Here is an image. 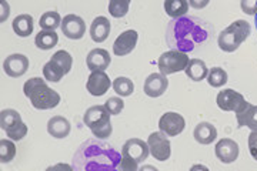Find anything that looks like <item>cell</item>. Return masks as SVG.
Instances as JSON below:
<instances>
[{
  "mask_svg": "<svg viewBox=\"0 0 257 171\" xmlns=\"http://www.w3.org/2000/svg\"><path fill=\"white\" fill-rule=\"evenodd\" d=\"M110 79L103 70L92 72L87 81H86V89L94 97H100L103 94H106V91H109V89H110Z\"/></svg>",
  "mask_w": 257,
  "mask_h": 171,
  "instance_id": "obj_14",
  "label": "cell"
},
{
  "mask_svg": "<svg viewBox=\"0 0 257 171\" xmlns=\"http://www.w3.org/2000/svg\"><path fill=\"white\" fill-rule=\"evenodd\" d=\"M216 103L223 111H233V113H239L240 110H243L247 104L243 94H240L239 91L233 90V89H224L219 91Z\"/></svg>",
  "mask_w": 257,
  "mask_h": 171,
  "instance_id": "obj_10",
  "label": "cell"
},
{
  "mask_svg": "<svg viewBox=\"0 0 257 171\" xmlns=\"http://www.w3.org/2000/svg\"><path fill=\"white\" fill-rule=\"evenodd\" d=\"M59 43V35L55 30H40L36 35L35 45L40 50H50Z\"/></svg>",
  "mask_w": 257,
  "mask_h": 171,
  "instance_id": "obj_27",
  "label": "cell"
},
{
  "mask_svg": "<svg viewBox=\"0 0 257 171\" xmlns=\"http://www.w3.org/2000/svg\"><path fill=\"white\" fill-rule=\"evenodd\" d=\"M28 131V126H26L25 123H22V124H19L18 127L12 128L9 131H6V135L9 137L10 140H13V141H20V140H23V137H26Z\"/></svg>",
  "mask_w": 257,
  "mask_h": 171,
  "instance_id": "obj_34",
  "label": "cell"
},
{
  "mask_svg": "<svg viewBox=\"0 0 257 171\" xmlns=\"http://www.w3.org/2000/svg\"><path fill=\"white\" fill-rule=\"evenodd\" d=\"M229 80V76L224 69L221 67H213L209 70V74H207V83L210 84L211 87L214 89H219L221 86H224Z\"/></svg>",
  "mask_w": 257,
  "mask_h": 171,
  "instance_id": "obj_30",
  "label": "cell"
},
{
  "mask_svg": "<svg viewBox=\"0 0 257 171\" xmlns=\"http://www.w3.org/2000/svg\"><path fill=\"white\" fill-rule=\"evenodd\" d=\"M189 62H190V59H189L187 53L173 49V50L165 52L159 57L157 66H159V70H160L162 74L169 76V74L183 72L184 69L187 67Z\"/></svg>",
  "mask_w": 257,
  "mask_h": 171,
  "instance_id": "obj_8",
  "label": "cell"
},
{
  "mask_svg": "<svg viewBox=\"0 0 257 171\" xmlns=\"http://www.w3.org/2000/svg\"><path fill=\"white\" fill-rule=\"evenodd\" d=\"M22 116L18 110H13V108H5L0 111V127L2 130L6 133L12 128L18 127L19 124H22Z\"/></svg>",
  "mask_w": 257,
  "mask_h": 171,
  "instance_id": "obj_25",
  "label": "cell"
},
{
  "mask_svg": "<svg viewBox=\"0 0 257 171\" xmlns=\"http://www.w3.org/2000/svg\"><path fill=\"white\" fill-rule=\"evenodd\" d=\"M240 6L243 13L248 16H256L257 15V0H240Z\"/></svg>",
  "mask_w": 257,
  "mask_h": 171,
  "instance_id": "obj_35",
  "label": "cell"
},
{
  "mask_svg": "<svg viewBox=\"0 0 257 171\" xmlns=\"http://www.w3.org/2000/svg\"><path fill=\"white\" fill-rule=\"evenodd\" d=\"M209 3H210V0H189V5L196 10L204 9Z\"/></svg>",
  "mask_w": 257,
  "mask_h": 171,
  "instance_id": "obj_37",
  "label": "cell"
},
{
  "mask_svg": "<svg viewBox=\"0 0 257 171\" xmlns=\"http://www.w3.org/2000/svg\"><path fill=\"white\" fill-rule=\"evenodd\" d=\"M150 148L147 141L140 138H130L121 147V161L120 170L138 171L140 162L147 160Z\"/></svg>",
  "mask_w": 257,
  "mask_h": 171,
  "instance_id": "obj_6",
  "label": "cell"
},
{
  "mask_svg": "<svg viewBox=\"0 0 257 171\" xmlns=\"http://www.w3.org/2000/svg\"><path fill=\"white\" fill-rule=\"evenodd\" d=\"M111 87H113L114 93L119 94L120 97H128L135 91V84L127 77H117L111 83Z\"/></svg>",
  "mask_w": 257,
  "mask_h": 171,
  "instance_id": "obj_29",
  "label": "cell"
},
{
  "mask_svg": "<svg viewBox=\"0 0 257 171\" xmlns=\"http://www.w3.org/2000/svg\"><path fill=\"white\" fill-rule=\"evenodd\" d=\"M39 26L42 30H56L59 26H62V18L57 12H46L40 16Z\"/></svg>",
  "mask_w": 257,
  "mask_h": 171,
  "instance_id": "obj_28",
  "label": "cell"
},
{
  "mask_svg": "<svg viewBox=\"0 0 257 171\" xmlns=\"http://www.w3.org/2000/svg\"><path fill=\"white\" fill-rule=\"evenodd\" d=\"M193 137H194V140L199 144L209 145L217 138V130H216V127L213 126L211 123L202 121V123H199L197 126L194 127Z\"/></svg>",
  "mask_w": 257,
  "mask_h": 171,
  "instance_id": "obj_19",
  "label": "cell"
},
{
  "mask_svg": "<svg viewBox=\"0 0 257 171\" xmlns=\"http://www.w3.org/2000/svg\"><path fill=\"white\" fill-rule=\"evenodd\" d=\"M73 66V57L66 50L56 52L52 59L43 66V76L47 81L59 83L66 74L72 70Z\"/></svg>",
  "mask_w": 257,
  "mask_h": 171,
  "instance_id": "obj_7",
  "label": "cell"
},
{
  "mask_svg": "<svg viewBox=\"0 0 257 171\" xmlns=\"http://www.w3.org/2000/svg\"><path fill=\"white\" fill-rule=\"evenodd\" d=\"M139 35L136 30H126L123 32L121 35L117 36V39L114 40L113 43V53L119 57H123V56H127L130 54L135 47L138 45Z\"/></svg>",
  "mask_w": 257,
  "mask_h": 171,
  "instance_id": "obj_15",
  "label": "cell"
},
{
  "mask_svg": "<svg viewBox=\"0 0 257 171\" xmlns=\"http://www.w3.org/2000/svg\"><path fill=\"white\" fill-rule=\"evenodd\" d=\"M237 127H247L250 130H257V106L248 103L243 110L236 113Z\"/></svg>",
  "mask_w": 257,
  "mask_h": 171,
  "instance_id": "obj_22",
  "label": "cell"
},
{
  "mask_svg": "<svg viewBox=\"0 0 257 171\" xmlns=\"http://www.w3.org/2000/svg\"><path fill=\"white\" fill-rule=\"evenodd\" d=\"M214 153H216V157L223 164L234 162L239 158V144L234 140H231V138H221L220 141L216 144V147H214Z\"/></svg>",
  "mask_w": 257,
  "mask_h": 171,
  "instance_id": "obj_17",
  "label": "cell"
},
{
  "mask_svg": "<svg viewBox=\"0 0 257 171\" xmlns=\"http://www.w3.org/2000/svg\"><path fill=\"white\" fill-rule=\"evenodd\" d=\"M12 27L19 37H29L33 33V18L30 15H19L13 20Z\"/></svg>",
  "mask_w": 257,
  "mask_h": 171,
  "instance_id": "obj_24",
  "label": "cell"
},
{
  "mask_svg": "<svg viewBox=\"0 0 257 171\" xmlns=\"http://www.w3.org/2000/svg\"><path fill=\"white\" fill-rule=\"evenodd\" d=\"M147 144H149V148H150V154L153 155L155 160L166 161V160L170 158L172 145H170V141L166 137L165 133H162V131L152 133L147 138Z\"/></svg>",
  "mask_w": 257,
  "mask_h": 171,
  "instance_id": "obj_9",
  "label": "cell"
},
{
  "mask_svg": "<svg viewBox=\"0 0 257 171\" xmlns=\"http://www.w3.org/2000/svg\"><path fill=\"white\" fill-rule=\"evenodd\" d=\"M186 127V121L182 114L175 111H167L159 120V128L162 133H165L169 137L179 135Z\"/></svg>",
  "mask_w": 257,
  "mask_h": 171,
  "instance_id": "obj_11",
  "label": "cell"
},
{
  "mask_svg": "<svg viewBox=\"0 0 257 171\" xmlns=\"http://www.w3.org/2000/svg\"><path fill=\"white\" fill-rule=\"evenodd\" d=\"M110 113L104 104L92 106L86 110L83 116V123L90 128L94 137L97 138H109L113 133V127L110 123Z\"/></svg>",
  "mask_w": 257,
  "mask_h": 171,
  "instance_id": "obj_5",
  "label": "cell"
},
{
  "mask_svg": "<svg viewBox=\"0 0 257 171\" xmlns=\"http://www.w3.org/2000/svg\"><path fill=\"white\" fill-rule=\"evenodd\" d=\"M72 126L63 116H55L47 121V133L55 138H66L70 134Z\"/></svg>",
  "mask_w": 257,
  "mask_h": 171,
  "instance_id": "obj_21",
  "label": "cell"
},
{
  "mask_svg": "<svg viewBox=\"0 0 257 171\" xmlns=\"http://www.w3.org/2000/svg\"><path fill=\"white\" fill-rule=\"evenodd\" d=\"M110 22H109V19L104 18V16H99V18H96L92 22V25H90V37H92L93 42H96V43H103L109 35H110Z\"/></svg>",
  "mask_w": 257,
  "mask_h": 171,
  "instance_id": "obj_20",
  "label": "cell"
},
{
  "mask_svg": "<svg viewBox=\"0 0 257 171\" xmlns=\"http://www.w3.org/2000/svg\"><path fill=\"white\" fill-rule=\"evenodd\" d=\"M248 151L251 154V157L257 161V130H251V133L248 134Z\"/></svg>",
  "mask_w": 257,
  "mask_h": 171,
  "instance_id": "obj_36",
  "label": "cell"
},
{
  "mask_svg": "<svg viewBox=\"0 0 257 171\" xmlns=\"http://www.w3.org/2000/svg\"><path fill=\"white\" fill-rule=\"evenodd\" d=\"M213 37V27L200 18L183 16L173 19L166 27V42L175 50L189 53L207 45Z\"/></svg>",
  "mask_w": 257,
  "mask_h": 171,
  "instance_id": "obj_1",
  "label": "cell"
},
{
  "mask_svg": "<svg viewBox=\"0 0 257 171\" xmlns=\"http://www.w3.org/2000/svg\"><path fill=\"white\" fill-rule=\"evenodd\" d=\"M132 0H109V13L111 18H124L128 13Z\"/></svg>",
  "mask_w": 257,
  "mask_h": 171,
  "instance_id": "obj_31",
  "label": "cell"
},
{
  "mask_svg": "<svg viewBox=\"0 0 257 171\" xmlns=\"http://www.w3.org/2000/svg\"><path fill=\"white\" fill-rule=\"evenodd\" d=\"M251 27L246 20H236L227 26L217 39L219 49L226 53H233L240 47V45L250 36Z\"/></svg>",
  "mask_w": 257,
  "mask_h": 171,
  "instance_id": "obj_4",
  "label": "cell"
},
{
  "mask_svg": "<svg viewBox=\"0 0 257 171\" xmlns=\"http://www.w3.org/2000/svg\"><path fill=\"white\" fill-rule=\"evenodd\" d=\"M111 63V57L107 50L104 49H93L89 52L86 57V64L87 69H90L92 72L94 70H106Z\"/></svg>",
  "mask_w": 257,
  "mask_h": 171,
  "instance_id": "obj_18",
  "label": "cell"
},
{
  "mask_svg": "<svg viewBox=\"0 0 257 171\" xmlns=\"http://www.w3.org/2000/svg\"><path fill=\"white\" fill-rule=\"evenodd\" d=\"M62 32L67 39L70 40H80L86 35V23L80 16L76 15H67L62 20Z\"/></svg>",
  "mask_w": 257,
  "mask_h": 171,
  "instance_id": "obj_12",
  "label": "cell"
},
{
  "mask_svg": "<svg viewBox=\"0 0 257 171\" xmlns=\"http://www.w3.org/2000/svg\"><path fill=\"white\" fill-rule=\"evenodd\" d=\"M165 12L172 19L183 18L189 12V0H165Z\"/></svg>",
  "mask_w": 257,
  "mask_h": 171,
  "instance_id": "obj_26",
  "label": "cell"
},
{
  "mask_svg": "<svg viewBox=\"0 0 257 171\" xmlns=\"http://www.w3.org/2000/svg\"><path fill=\"white\" fill-rule=\"evenodd\" d=\"M169 87V80L167 76L162 74V73H152L146 80H145V86H143V91L149 97H160L163 96Z\"/></svg>",
  "mask_w": 257,
  "mask_h": 171,
  "instance_id": "obj_16",
  "label": "cell"
},
{
  "mask_svg": "<svg viewBox=\"0 0 257 171\" xmlns=\"http://www.w3.org/2000/svg\"><path fill=\"white\" fill-rule=\"evenodd\" d=\"M121 154L101 138H90L80 144L73 155V168L76 171H113L117 170Z\"/></svg>",
  "mask_w": 257,
  "mask_h": 171,
  "instance_id": "obj_2",
  "label": "cell"
},
{
  "mask_svg": "<svg viewBox=\"0 0 257 171\" xmlns=\"http://www.w3.org/2000/svg\"><path fill=\"white\" fill-rule=\"evenodd\" d=\"M16 157V145L13 143V140L8 138H2L0 140V161L10 162Z\"/></svg>",
  "mask_w": 257,
  "mask_h": 171,
  "instance_id": "obj_32",
  "label": "cell"
},
{
  "mask_svg": "<svg viewBox=\"0 0 257 171\" xmlns=\"http://www.w3.org/2000/svg\"><path fill=\"white\" fill-rule=\"evenodd\" d=\"M9 5L6 3V0H2V18H0V22H2V23L9 18Z\"/></svg>",
  "mask_w": 257,
  "mask_h": 171,
  "instance_id": "obj_38",
  "label": "cell"
},
{
  "mask_svg": "<svg viewBox=\"0 0 257 171\" xmlns=\"http://www.w3.org/2000/svg\"><path fill=\"white\" fill-rule=\"evenodd\" d=\"M254 23H256V29H257V15L254 16Z\"/></svg>",
  "mask_w": 257,
  "mask_h": 171,
  "instance_id": "obj_39",
  "label": "cell"
},
{
  "mask_svg": "<svg viewBox=\"0 0 257 171\" xmlns=\"http://www.w3.org/2000/svg\"><path fill=\"white\" fill-rule=\"evenodd\" d=\"M104 106L111 116H117L124 108V101L121 100V97H109V100H106Z\"/></svg>",
  "mask_w": 257,
  "mask_h": 171,
  "instance_id": "obj_33",
  "label": "cell"
},
{
  "mask_svg": "<svg viewBox=\"0 0 257 171\" xmlns=\"http://www.w3.org/2000/svg\"><path fill=\"white\" fill-rule=\"evenodd\" d=\"M186 76L193 81H202L207 79L209 74V69L206 63L200 60V59H190V62L187 64V67L184 69Z\"/></svg>",
  "mask_w": 257,
  "mask_h": 171,
  "instance_id": "obj_23",
  "label": "cell"
},
{
  "mask_svg": "<svg viewBox=\"0 0 257 171\" xmlns=\"http://www.w3.org/2000/svg\"><path fill=\"white\" fill-rule=\"evenodd\" d=\"M23 93L30 100L32 106L37 110H50L57 107L60 103V94L47 86L46 79H29L23 86Z\"/></svg>",
  "mask_w": 257,
  "mask_h": 171,
  "instance_id": "obj_3",
  "label": "cell"
},
{
  "mask_svg": "<svg viewBox=\"0 0 257 171\" xmlns=\"http://www.w3.org/2000/svg\"><path fill=\"white\" fill-rule=\"evenodd\" d=\"M3 70L9 77H13V79L22 77L29 70V59L25 54H10L3 62Z\"/></svg>",
  "mask_w": 257,
  "mask_h": 171,
  "instance_id": "obj_13",
  "label": "cell"
}]
</instances>
